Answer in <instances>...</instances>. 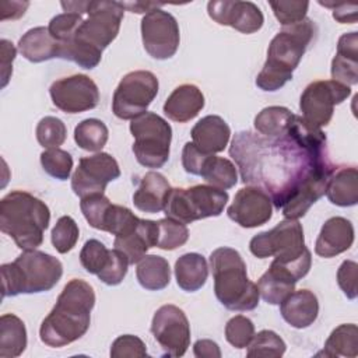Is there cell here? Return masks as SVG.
<instances>
[{
  "mask_svg": "<svg viewBox=\"0 0 358 358\" xmlns=\"http://www.w3.org/2000/svg\"><path fill=\"white\" fill-rule=\"evenodd\" d=\"M229 155L239 168L242 182L267 193L278 211L309 176L333 168L326 134L308 126L298 115L288 131L278 137L238 131Z\"/></svg>",
  "mask_w": 358,
  "mask_h": 358,
  "instance_id": "6da1fadb",
  "label": "cell"
},
{
  "mask_svg": "<svg viewBox=\"0 0 358 358\" xmlns=\"http://www.w3.org/2000/svg\"><path fill=\"white\" fill-rule=\"evenodd\" d=\"M83 18L73 36L60 45V59L91 70L101 62L102 52L119 34L124 14L120 1H74Z\"/></svg>",
  "mask_w": 358,
  "mask_h": 358,
  "instance_id": "7a4b0ae2",
  "label": "cell"
},
{
  "mask_svg": "<svg viewBox=\"0 0 358 358\" xmlns=\"http://www.w3.org/2000/svg\"><path fill=\"white\" fill-rule=\"evenodd\" d=\"M94 305V288L84 280H70L50 313L41 323V341L49 347L59 348L83 337L90 327Z\"/></svg>",
  "mask_w": 358,
  "mask_h": 358,
  "instance_id": "3957f363",
  "label": "cell"
},
{
  "mask_svg": "<svg viewBox=\"0 0 358 358\" xmlns=\"http://www.w3.org/2000/svg\"><path fill=\"white\" fill-rule=\"evenodd\" d=\"M316 25L310 18L284 27L270 42L267 59L256 77V85L263 91H277L289 80L302 56L315 39Z\"/></svg>",
  "mask_w": 358,
  "mask_h": 358,
  "instance_id": "277c9868",
  "label": "cell"
},
{
  "mask_svg": "<svg viewBox=\"0 0 358 358\" xmlns=\"http://www.w3.org/2000/svg\"><path fill=\"white\" fill-rule=\"evenodd\" d=\"M49 221V207L28 192H10L0 201V229L22 250L42 245Z\"/></svg>",
  "mask_w": 358,
  "mask_h": 358,
  "instance_id": "5b68a950",
  "label": "cell"
},
{
  "mask_svg": "<svg viewBox=\"0 0 358 358\" xmlns=\"http://www.w3.org/2000/svg\"><path fill=\"white\" fill-rule=\"evenodd\" d=\"M249 249L259 259L274 257L273 263L288 271L296 281L309 273L312 264L302 225L296 220L285 218L273 229L255 235L249 242Z\"/></svg>",
  "mask_w": 358,
  "mask_h": 358,
  "instance_id": "8992f818",
  "label": "cell"
},
{
  "mask_svg": "<svg viewBox=\"0 0 358 358\" xmlns=\"http://www.w3.org/2000/svg\"><path fill=\"white\" fill-rule=\"evenodd\" d=\"M217 299L229 310H253L259 305L257 284L248 278L246 263L232 248H217L210 255Z\"/></svg>",
  "mask_w": 358,
  "mask_h": 358,
  "instance_id": "52a82bcc",
  "label": "cell"
},
{
  "mask_svg": "<svg viewBox=\"0 0 358 358\" xmlns=\"http://www.w3.org/2000/svg\"><path fill=\"white\" fill-rule=\"evenodd\" d=\"M0 268L3 298L50 291L63 274L57 257L36 249L24 250L13 263H4Z\"/></svg>",
  "mask_w": 358,
  "mask_h": 358,
  "instance_id": "ba28073f",
  "label": "cell"
},
{
  "mask_svg": "<svg viewBox=\"0 0 358 358\" xmlns=\"http://www.w3.org/2000/svg\"><path fill=\"white\" fill-rule=\"evenodd\" d=\"M229 196L225 190L211 185L171 189L164 213L168 218L190 224L208 217H218L227 206Z\"/></svg>",
  "mask_w": 358,
  "mask_h": 358,
  "instance_id": "9c48e42d",
  "label": "cell"
},
{
  "mask_svg": "<svg viewBox=\"0 0 358 358\" xmlns=\"http://www.w3.org/2000/svg\"><path fill=\"white\" fill-rule=\"evenodd\" d=\"M134 137L133 152L138 164L145 168H161L169 158L172 129L169 123L154 112H145L130 123Z\"/></svg>",
  "mask_w": 358,
  "mask_h": 358,
  "instance_id": "30bf717a",
  "label": "cell"
},
{
  "mask_svg": "<svg viewBox=\"0 0 358 358\" xmlns=\"http://www.w3.org/2000/svg\"><path fill=\"white\" fill-rule=\"evenodd\" d=\"M158 78L151 71L136 70L127 73L113 92L112 110L115 116L133 120L145 113L158 94Z\"/></svg>",
  "mask_w": 358,
  "mask_h": 358,
  "instance_id": "8fae6325",
  "label": "cell"
},
{
  "mask_svg": "<svg viewBox=\"0 0 358 358\" xmlns=\"http://www.w3.org/2000/svg\"><path fill=\"white\" fill-rule=\"evenodd\" d=\"M351 88L333 80H317L306 85L299 99L302 119L312 129L327 126L333 117L334 106L345 101Z\"/></svg>",
  "mask_w": 358,
  "mask_h": 358,
  "instance_id": "7c38bea8",
  "label": "cell"
},
{
  "mask_svg": "<svg viewBox=\"0 0 358 358\" xmlns=\"http://www.w3.org/2000/svg\"><path fill=\"white\" fill-rule=\"evenodd\" d=\"M141 39L145 52L151 57L157 60L171 59L180 42L176 18L162 8L147 13L141 20Z\"/></svg>",
  "mask_w": 358,
  "mask_h": 358,
  "instance_id": "4fadbf2b",
  "label": "cell"
},
{
  "mask_svg": "<svg viewBox=\"0 0 358 358\" xmlns=\"http://www.w3.org/2000/svg\"><path fill=\"white\" fill-rule=\"evenodd\" d=\"M151 333L164 357H182L190 344V324L185 312L175 305H162L152 316Z\"/></svg>",
  "mask_w": 358,
  "mask_h": 358,
  "instance_id": "5bb4252c",
  "label": "cell"
},
{
  "mask_svg": "<svg viewBox=\"0 0 358 358\" xmlns=\"http://www.w3.org/2000/svg\"><path fill=\"white\" fill-rule=\"evenodd\" d=\"M120 176L117 161L108 152L83 157L71 176V189L78 197L103 193L108 183Z\"/></svg>",
  "mask_w": 358,
  "mask_h": 358,
  "instance_id": "9a60e30c",
  "label": "cell"
},
{
  "mask_svg": "<svg viewBox=\"0 0 358 358\" xmlns=\"http://www.w3.org/2000/svg\"><path fill=\"white\" fill-rule=\"evenodd\" d=\"M49 95L53 105L66 113H81L94 109L99 102V90L92 78L74 74L52 83Z\"/></svg>",
  "mask_w": 358,
  "mask_h": 358,
  "instance_id": "2e32d148",
  "label": "cell"
},
{
  "mask_svg": "<svg viewBox=\"0 0 358 358\" xmlns=\"http://www.w3.org/2000/svg\"><path fill=\"white\" fill-rule=\"evenodd\" d=\"M207 13L220 25H228L242 34H255L263 24L262 10L252 1L217 0L208 1Z\"/></svg>",
  "mask_w": 358,
  "mask_h": 358,
  "instance_id": "e0dca14e",
  "label": "cell"
},
{
  "mask_svg": "<svg viewBox=\"0 0 358 358\" xmlns=\"http://www.w3.org/2000/svg\"><path fill=\"white\" fill-rule=\"evenodd\" d=\"M228 217L243 228H256L266 224L273 215V203L267 193L255 186L236 192L227 210Z\"/></svg>",
  "mask_w": 358,
  "mask_h": 358,
  "instance_id": "ac0fdd59",
  "label": "cell"
},
{
  "mask_svg": "<svg viewBox=\"0 0 358 358\" xmlns=\"http://www.w3.org/2000/svg\"><path fill=\"white\" fill-rule=\"evenodd\" d=\"M354 225L344 217L329 218L319 232L315 253L320 257H334L348 250L354 243Z\"/></svg>",
  "mask_w": 358,
  "mask_h": 358,
  "instance_id": "d6986e66",
  "label": "cell"
},
{
  "mask_svg": "<svg viewBox=\"0 0 358 358\" xmlns=\"http://www.w3.org/2000/svg\"><path fill=\"white\" fill-rule=\"evenodd\" d=\"M158 238V224L151 220H141L138 224L126 235L115 236L113 246L116 250L122 252L129 264L138 263L147 253V250L157 245Z\"/></svg>",
  "mask_w": 358,
  "mask_h": 358,
  "instance_id": "ffe728a7",
  "label": "cell"
},
{
  "mask_svg": "<svg viewBox=\"0 0 358 358\" xmlns=\"http://www.w3.org/2000/svg\"><path fill=\"white\" fill-rule=\"evenodd\" d=\"M192 143L206 154H215L225 150L231 137L228 123L217 115L201 117L192 129Z\"/></svg>",
  "mask_w": 358,
  "mask_h": 358,
  "instance_id": "44dd1931",
  "label": "cell"
},
{
  "mask_svg": "<svg viewBox=\"0 0 358 358\" xmlns=\"http://www.w3.org/2000/svg\"><path fill=\"white\" fill-rule=\"evenodd\" d=\"M330 71L333 81L347 87L358 84V32L340 36Z\"/></svg>",
  "mask_w": 358,
  "mask_h": 358,
  "instance_id": "7402d4cb",
  "label": "cell"
},
{
  "mask_svg": "<svg viewBox=\"0 0 358 358\" xmlns=\"http://www.w3.org/2000/svg\"><path fill=\"white\" fill-rule=\"evenodd\" d=\"M204 108V95L194 84L176 87L164 103V113L171 120L186 123L196 117Z\"/></svg>",
  "mask_w": 358,
  "mask_h": 358,
  "instance_id": "603a6c76",
  "label": "cell"
},
{
  "mask_svg": "<svg viewBox=\"0 0 358 358\" xmlns=\"http://www.w3.org/2000/svg\"><path fill=\"white\" fill-rule=\"evenodd\" d=\"M280 313L289 326L295 329H306L317 319V298L309 289L294 291L280 303Z\"/></svg>",
  "mask_w": 358,
  "mask_h": 358,
  "instance_id": "cb8c5ba5",
  "label": "cell"
},
{
  "mask_svg": "<svg viewBox=\"0 0 358 358\" xmlns=\"http://www.w3.org/2000/svg\"><path fill=\"white\" fill-rule=\"evenodd\" d=\"M172 187L169 182L162 173L150 171L143 176L137 190L133 194L134 207L143 213L150 214L164 211L165 201Z\"/></svg>",
  "mask_w": 358,
  "mask_h": 358,
  "instance_id": "d4e9b609",
  "label": "cell"
},
{
  "mask_svg": "<svg viewBox=\"0 0 358 358\" xmlns=\"http://www.w3.org/2000/svg\"><path fill=\"white\" fill-rule=\"evenodd\" d=\"M18 52L32 63L60 57V43L45 27L28 29L18 41Z\"/></svg>",
  "mask_w": 358,
  "mask_h": 358,
  "instance_id": "484cf974",
  "label": "cell"
},
{
  "mask_svg": "<svg viewBox=\"0 0 358 358\" xmlns=\"http://www.w3.org/2000/svg\"><path fill=\"white\" fill-rule=\"evenodd\" d=\"M326 196L330 203L340 207H351L358 203V171L355 166L334 168L327 186Z\"/></svg>",
  "mask_w": 358,
  "mask_h": 358,
  "instance_id": "4316f807",
  "label": "cell"
},
{
  "mask_svg": "<svg viewBox=\"0 0 358 358\" xmlns=\"http://www.w3.org/2000/svg\"><path fill=\"white\" fill-rule=\"evenodd\" d=\"M298 281L282 267L271 262L268 270L259 278L257 288L260 296L270 305H280L291 292L295 291Z\"/></svg>",
  "mask_w": 358,
  "mask_h": 358,
  "instance_id": "83f0119b",
  "label": "cell"
},
{
  "mask_svg": "<svg viewBox=\"0 0 358 358\" xmlns=\"http://www.w3.org/2000/svg\"><path fill=\"white\" fill-rule=\"evenodd\" d=\"M175 277L183 291H199L208 277V266L204 256L200 253L182 255L175 263Z\"/></svg>",
  "mask_w": 358,
  "mask_h": 358,
  "instance_id": "f1b7e54d",
  "label": "cell"
},
{
  "mask_svg": "<svg viewBox=\"0 0 358 358\" xmlns=\"http://www.w3.org/2000/svg\"><path fill=\"white\" fill-rule=\"evenodd\" d=\"M27 347V329L24 322L13 315L6 313L0 317V357H20Z\"/></svg>",
  "mask_w": 358,
  "mask_h": 358,
  "instance_id": "f546056e",
  "label": "cell"
},
{
  "mask_svg": "<svg viewBox=\"0 0 358 358\" xmlns=\"http://www.w3.org/2000/svg\"><path fill=\"white\" fill-rule=\"evenodd\" d=\"M136 277L140 285L148 291H161L171 281V268L165 257L145 255L136 268Z\"/></svg>",
  "mask_w": 358,
  "mask_h": 358,
  "instance_id": "4dcf8cb0",
  "label": "cell"
},
{
  "mask_svg": "<svg viewBox=\"0 0 358 358\" xmlns=\"http://www.w3.org/2000/svg\"><path fill=\"white\" fill-rule=\"evenodd\" d=\"M317 355L324 357H347L358 355V327L354 323L337 326L324 343L323 351Z\"/></svg>",
  "mask_w": 358,
  "mask_h": 358,
  "instance_id": "1f68e13d",
  "label": "cell"
},
{
  "mask_svg": "<svg viewBox=\"0 0 358 358\" xmlns=\"http://www.w3.org/2000/svg\"><path fill=\"white\" fill-rule=\"evenodd\" d=\"M295 113L285 106H267L255 117V129L266 137H278L288 131Z\"/></svg>",
  "mask_w": 358,
  "mask_h": 358,
  "instance_id": "d6a6232c",
  "label": "cell"
},
{
  "mask_svg": "<svg viewBox=\"0 0 358 358\" xmlns=\"http://www.w3.org/2000/svg\"><path fill=\"white\" fill-rule=\"evenodd\" d=\"M200 176L211 186L227 190L236 185L238 172L236 166L224 157H215L214 154L206 161Z\"/></svg>",
  "mask_w": 358,
  "mask_h": 358,
  "instance_id": "836d02e7",
  "label": "cell"
},
{
  "mask_svg": "<svg viewBox=\"0 0 358 358\" xmlns=\"http://www.w3.org/2000/svg\"><path fill=\"white\" fill-rule=\"evenodd\" d=\"M109 137L106 124L95 117L84 119L74 129V141L85 151H101Z\"/></svg>",
  "mask_w": 358,
  "mask_h": 358,
  "instance_id": "e575fe53",
  "label": "cell"
},
{
  "mask_svg": "<svg viewBox=\"0 0 358 358\" xmlns=\"http://www.w3.org/2000/svg\"><path fill=\"white\" fill-rule=\"evenodd\" d=\"M157 224H158V238L155 245L157 248L162 250H175L187 242L189 229L186 224L168 217L157 221Z\"/></svg>",
  "mask_w": 358,
  "mask_h": 358,
  "instance_id": "d590c367",
  "label": "cell"
},
{
  "mask_svg": "<svg viewBox=\"0 0 358 358\" xmlns=\"http://www.w3.org/2000/svg\"><path fill=\"white\" fill-rule=\"evenodd\" d=\"M287 350L284 340L273 330H262L253 336L248 345V357H282Z\"/></svg>",
  "mask_w": 358,
  "mask_h": 358,
  "instance_id": "8d00e7d4",
  "label": "cell"
},
{
  "mask_svg": "<svg viewBox=\"0 0 358 358\" xmlns=\"http://www.w3.org/2000/svg\"><path fill=\"white\" fill-rule=\"evenodd\" d=\"M41 164L52 178L67 180L73 169V157L62 148H48L41 154Z\"/></svg>",
  "mask_w": 358,
  "mask_h": 358,
  "instance_id": "74e56055",
  "label": "cell"
},
{
  "mask_svg": "<svg viewBox=\"0 0 358 358\" xmlns=\"http://www.w3.org/2000/svg\"><path fill=\"white\" fill-rule=\"evenodd\" d=\"M36 140L43 148H59L67 137V129L62 119L45 116L36 124Z\"/></svg>",
  "mask_w": 358,
  "mask_h": 358,
  "instance_id": "f35d334b",
  "label": "cell"
},
{
  "mask_svg": "<svg viewBox=\"0 0 358 358\" xmlns=\"http://www.w3.org/2000/svg\"><path fill=\"white\" fill-rule=\"evenodd\" d=\"M140 218L131 213L130 208L119 204H112L106 213L103 229L115 236H122L130 232L137 224Z\"/></svg>",
  "mask_w": 358,
  "mask_h": 358,
  "instance_id": "ab89813d",
  "label": "cell"
},
{
  "mask_svg": "<svg viewBox=\"0 0 358 358\" xmlns=\"http://www.w3.org/2000/svg\"><path fill=\"white\" fill-rule=\"evenodd\" d=\"M80 236V229L77 222L70 215L60 217L50 234L52 245L59 253H67L70 252Z\"/></svg>",
  "mask_w": 358,
  "mask_h": 358,
  "instance_id": "60d3db41",
  "label": "cell"
},
{
  "mask_svg": "<svg viewBox=\"0 0 358 358\" xmlns=\"http://www.w3.org/2000/svg\"><path fill=\"white\" fill-rule=\"evenodd\" d=\"M110 206H112V203L103 193H95V194L85 196L80 201V208H81V213L85 217L87 222L92 228L99 229V231L103 229L105 217H106V213Z\"/></svg>",
  "mask_w": 358,
  "mask_h": 358,
  "instance_id": "b9f144b4",
  "label": "cell"
},
{
  "mask_svg": "<svg viewBox=\"0 0 358 358\" xmlns=\"http://www.w3.org/2000/svg\"><path fill=\"white\" fill-rule=\"evenodd\" d=\"M255 336L253 322L243 316L236 315L231 317L225 324V338L235 348H246Z\"/></svg>",
  "mask_w": 358,
  "mask_h": 358,
  "instance_id": "7bdbcfd3",
  "label": "cell"
},
{
  "mask_svg": "<svg viewBox=\"0 0 358 358\" xmlns=\"http://www.w3.org/2000/svg\"><path fill=\"white\" fill-rule=\"evenodd\" d=\"M110 250L98 239H88L81 252L80 263L90 274H98L106 264Z\"/></svg>",
  "mask_w": 358,
  "mask_h": 358,
  "instance_id": "ee69618b",
  "label": "cell"
},
{
  "mask_svg": "<svg viewBox=\"0 0 358 358\" xmlns=\"http://www.w3.org/2000/svg\"><path fill=\"white\" fill-rule=\"evenodd\" d=\"M275 18L282 27H289L306 18L309 1H270Z\"/></svg>",
  "mask_w": 358,
  "mask_h": 358,
  "instance_id": "f6af8a7d",
  "label": "cell"
},
{
  "mask_svg": "<svg viewBox=\"0 0 358 358\" xmlns=\"http://www.w3.org/2000/svg\"><path fill=\"white\" fill-rule=\"evenodd\" d=\"M127 267H129L127 257L122 252L113 248L109 253V259L105 267L96 275L106 285H117L126 277Z\"/></svg>",
  "mask_w": 358,
  "mask_h": 358,
  "instance_id": "bcb514c9",
  "label": "cell"
},
{
  "mask_svg": "<svg viewBox=\"0 0 358 358\" xmlns=\"http://www.w3.org/2000/svg\"><path fill=\"white\" fill-rule=\"evenodd\" d=\"M112 358H143L147 357V348L141 338L133 334L119 336L110 347Z\"/></svg>",
  "mask_w": 358,
  "mask_h": 358,
  "instance_id": "7dc6e473",
  "label": "cell"
},
{
  "mask_svg": "<svg viewBox=\"0 0 358 358\" xmlns=\"http://www.w3.org/2000/svg\"><path fill=\"white\" fill-rule=\"evenodd\" d=\"M357 270L358 264L354 260H344L337 270V282L348 299L357 298Z\"/></svg>",
  "mask_w": 358,
  "mask_h": 358,
  "instance_id": "c3c4849f",
  "label": "cell"
},
{
  "mask_svg": "<svg viewBox=\"0 0 358 358\" xmlns=\"http://www.w3.org/2000/svg\"><path fill=\"white\" fill-rule=\"evenodd\" d=\"M210 155H213V154H206V152L200 151L193 143L187 141L182 151V165L187 173L200 176L201 169Z\"/></svg>",
  "mask_w": 358,
  "mask_h": 358,
  "instance_id": "681fc988",
  "label": "cell"
},
{
  "mask_svg": "<svg viewBox=\"0 0 358 358\" xmlns=\"http://www.w3.org/2000/svg\"><path fill=\"white\" fill-rule=\"evenodd\" d=\"M319 4L324 7H331L333 8V18L338 21L340 24H354L357 22V4H345V3H326L319 0Z\"/></svg>",
  "mask_w": 358,
  "mask_h": 358,
  "instance_id": "f907efd6",
  "label": "cell"
},
{
  "mask_svg": "<svg viewBox=\"0 0 358 358\" xmlns=\"http://www.w3.org/2000/svg\"><path fill=\"white\" fill-rule=\"evenodd\" d=\"M0 45H1V78H3L1 87L4 88L13 73V60L15 57L17 50L14 45L7 39H1Z\"/></svg>",
  "mask_w": 358,
  "mask_h": 358,
  "instance_id": "816d5d0a",
  "label": "cell"
},
{
  "mask_svg": "<svg viewBox=\"0 0 358 358\" xmlns=\"http://www.w3.org/2000/svg\"><path fill=\"white\" fill-rule=\"evenodd\" d=\"M193 352H194V357L197 358H220L221 357V350L218 344L208 338L197 340L193 345Z\"/></svg>",
  "mask_w": 358,
  "mask_h": 358,
  "instance_id": "f5cc1de1",
  "label": "cell"
},
{
  "mask_svg": "<svg viewBox=\"0 0 358 358\" xmlns=\"http://www.w3.org/2000/svg\"><path fill=\"white\" fill-rule=\"evenodd\" d=\"M124 8H127L129 11L131 13H137V14H141V13H150L155 8H159L161 4H157V3H141V1H129V3H122Z\"/></svg>",
  "mask_w": 358,
  "mask_h": 358,
  "instance_id": "db71d44e",
  "label": "cell"
}]
</instances>
